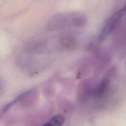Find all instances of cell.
Segmentation results:
<instances>
[{"label": "cell", "mask_w": 126, "mask_h": 126, "mask_svg": "<svg viewBox=\"0 0 126 126\" xmlns=\"http://www.w3.org/2000/svg\"><path fill=\"white\" fill-rule=\"evenodd\" d=\"M87 21L86 16L80 12L59 13L51 18L48 23V27L51 30L66 27L81 28L86 25Z\"/></svg>", "instance_id": "cell-1"}, {"label": "cell", "mask_w": 126, "mask_h": 126, "mask_svg": "<svg viewBox=\"0 0 126 126\" xmlns=\"http://www.w3.org/2000/svg\"><path fill=\"white\" fill-rule=\"evenodd\" d=\"M64 121V118L61 115H56L51 118L43 125L45 126H61Z\"/></svg>", "instance_id": "cell-3"}, {"label": "cell", "mask_w": 126, "mask_h": 126, "mask_svg": "<svg viewBox=\"0 0 126 126\" xmlns=\"http://www.w3.org/2000/svg\"><path fill=\"white\" fill-rule=\"evenodd\" d=\"M125 5L110 17L103 25L99 35L98 40L102 41L107 37L109 34L115 30L122 22L123 18L125 15Z\"/></svg>", "instance_id": "cell-2"}]
</instances>
